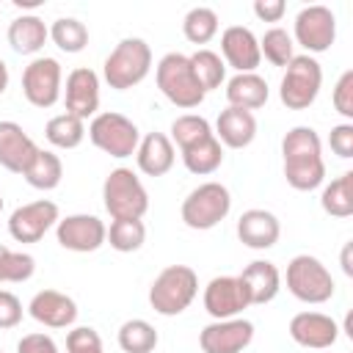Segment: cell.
<instances>
[{
  "instance_id": "26",
  "label": "cell",
  "mask_w": 353,
  "mask_h": 353,
  "mask_svg": "<svg viewBox=\"0 0 353 353\" xmlns=\"http://www.w3.org/2000/svg\"><path fill=\"white\" fill-rule=\"evenodd\" d=\"M182 163H185V168L190 174L207 176V174H212V171L221 168V163H223V146H221V141L215 135H210V138H204V141L182 149Z\"/></svg>"
},
{
  "instance_id": "11",
  "label": "cell",
  "mask_w": 353,
  "mask_h": 353,
  "mask_svg": "<svg viewBox=\"0 0 353 353\" xmlns=\"http://www.w3.org/2000/svg\"><path fill=\"white\" fill-rule=\"evenodd\" d=\"M58 204L50 199H39L22 204L8 218V232L17 243H39L55 223H58Z\"/></svg>"
},
{
  "instance_id": "31",
  "label": "cell",
  "mask_w": 353,
  "mask_h": 353,
  "mask_svg": "<svg viewBox=\"0 0 353 353\" xmlns=\"http://www.w3.org/2000/svg\"><path fill=\"white\" fill-rule=\"evenodd\" d=\"M188 58H190L193 74H196V80H199V85H201L204 94L212 91V88H221V83L226 77V63H223V58L218 52H212V50H196Z\"/></svg>"
},
{
  "instance_id": "9",
  "label": "cell",
  "mask_w": 353,
  "mask_h": 353,
  "mask_svg": "<svg viewBox=\"0 0 353 353\" xmlns=\"http://www.w3.org/2000/svg\"><path fill=\"white\" fill-rule=\"evenodd\" d=\"M336 39V17L325 6H306L295 17V41L309 52L331 50Z\"/></svg>"
},
{
  "instance_id": "8",
  "label": "cell",
  "mask_w": 353,
  "mask_h": 353,
  "mask_svg": "<svg viewBox=\"0 0 353 353\" xmlns=\"http://www.w3.org/2000/svg\"><path fill=\"white\" fill-rule=\"evenodd\" d=\"M284 77L279 85V99L290 108V110H306L323 85V69L312 55H295L287 66H284Z\"/></svg>"
},
{
  "instance_id": "33",
  "label": "cell",
  "mask_w": 353,
  "mask_h": 353,
  "mask_svg": "<svg viewBox=\"0 0 353 353\" xmlns=\"http://www.w3.org/2000/svg\"><path fill=\"white\" fill-rule=\"evenodd\" d=\"M119 347L124 353H152L157 347V331L152 323L135 317L119 328Z\"/></svg>"
},
{
  "instance_id": "38",
  "label": "cell",
  "mask_w": 353,
  "mask_h": 353,
  "mask_svg": "<svg viewBox=\"0 0 353 353\" xmlns=\"http://www.w3.org/2000/svg\"><path fill=\"white\" fill-rule=\"evenodd\" d=\"M292 36L284 28H270L265 30V36L259 39V52L273 63V66H287L295 52H292Z\"/></svg>"
},
{
  "instance_id": "32",
  "label": "cell",
  "mask_w": 353,
  "mask_h": 353,
  "mask_svg": "<svg viewBox=\"0 0 353 353\" xmlns=\"http://www.w3.org/2000/svg\"><path fill=\"white\" fill-rule=\"evenodd\" d=\"M284 179L295 190H314L325 179L323 157L314 160H284Z\"/></svg>"
},
{
  "instance_id": "37",
  "label": "cell",
  "mask_w": 353,
  "mask_h": 353,
  "mask_svg": "<svg viewBox=\"0 0 353 353\" xmlns=\"http://www.w3.org/2000/svg\"><path fill=\"white\" fill-rule=\"evenodd\" d=\"M108 240L110 248L121 251V254H132L143 245L146 240V226L141 218H124V221H113L108 229Z\"/></svg>"
},
{
  "instance_id": "14",
  "label": "cell",
  "mask_w": 353,
  "mask_h": 353,
  "mask_svg": "<svg viewBox=\"0 0 353 353\" xmlns=\"http://www.w3.org/2000/svg\"><path fill=\"white\" fill-rule=\"evenodd\" d=\"M248 306V292L237 276H215L204 287V309L215 320H232Z\"/></svg>"
},
{
  "instance_id": "22",
  "label": "cell",
  "mask_w": 353,
  "mask_h": 353,
  "mask_svg": "<svg viewBox=\"0 0 353 353\" xmlns=\"http://www.w3.org/2000/svg\"><path fill=\"white\" fill-rule=\"evenodd\" d=\"M215 138L229 149H245L256 138V119L251 110L226 108L215 121Z\"/></svg>"
},
{
  "instance_id": "16",
  "label": "cell",
  "mask_w": 353,
  "mask_h": 353,
  "mask_svg": "<svg viewBox=\"0 0 353 353\" xmlns=\"http://www.w3.org/2000/svg\"><path fill=\"white\" fill-rule=\"evenodd\" d=\"M221 52H223V63L237 69V74H245V72H254L262 61V52H259V39L243 28V25H232L223 30L221 36Z\"/></svg>"
},
{
  "instance_id": "44",
  "label": "cell",
  "mask_w": 353,
  "mask_h": 353,
  "mask_svg": "<svg viewBox=\"0 0 353 353\" xmlns=\"http://www.w3.org/2000/svg\"><path fill=\"white\" fill-rule=\"evenodd\" d=\"M17 353H58V345L47 334H25L17 342Z\"/></svg>"
},
{
  "instance_id": "36",
  "label": "cell",
  "mask_w": 353,
  "mask_h": 353,
  "mask_svg": "<svg viewBox=\"0 0 353 353\" xmlns=\"http://www.w3.org/2000/svg\"><path fill=\"white\" fill-rule=\"evenodd\" d=\"M210 135H215L210 121L204 116H196V113L176 116L174 124H171V143H176L179 152L193 146V143H199V141H204V138H210Z\"/></svg>"
},
{
  "instance_id": "46",
  "label": "cell",
  "mask_w": 353,
  "mask_h": 353,
  "mask_svg": "<svg viewBox=\"0 0 353 353\" xmlns=\"http://www.w3.org/2000/svg\"><path fill=\"white\" fill-rule=\"evenodd\" d=\"M350 248H353V243H345V248H342V270H345V276H353V265H350Z\"/></svg>"
},
{
  "instance_id": "48",
  "label": "cell",
  "mask_w": 353,
  "mask_h": 353,
  "mask_svg": "<svg viewBox=\"0 0 353 353\" xmlns=\"http://www.w3.org/2000/svg\"><path fill=\"white\" fill-rule=\"evenodd\" d=\"M14 6H19V8H36V6H41V0H14Z\"/></svg>"
},
{
  "instance_id": "6",
  "label": "cell",
  "mask_w": 353,
  "mask_h": 353,
  "mask_svg": "<svg viewBox=\"0 0 353 353\" xmlns=\"http://www.w3.org/2000/svg\"><path fill=\"white\" fill-rule=\"evenodd\" d=\"M232 210V196L226 190V185L221 182H204L196 190L188 193V199L182 201V221L188 229L196 232H207L212 226H218Z\"/></svg>"
},
{
  "instance_id": "12",
  "label": "cell",
  "mask_w": 353,
  "mask_h": 353,
  "mask_svg": "<svg viewBox=\"0 0 353 353\" xmlns=\"http://www.w3.org/2000/svg\"><path fill=\"white\" fill-rule=\"evenodd\" d=\"M55 237L66 251L88 254V251H97L108 240V229L97 215L77 212V215H66L55 223Z\"/></svg>"
},
{
  "instance_id": "15",
  "label": "cell",
  "mask_w": 353,
  "mask_h": 353,
  "mask_svg": "<svg viewBox=\"0 0 353 353\" xmlns=\"http://www.w3.org/2000/svg\"><path fill=\"white\" fill-rule=\"evenodd\" d=\"M290 336L292 342H298L301 347H312V350H325L336 342L339 336V325L334 317L323 314V312H298L290 320Z\"/></svg>"
},
{
  "instance_id": "19",
  "label": "cell",
  "mask_w": 353,
  "mask_h": 353,
  "mask_svg": "<svg viewBox=\"0 0 353 353\" xmlns=\"http://www.w3.org/2000/svg\"><path fill=\"white\" fill-rule=\"evenodd\" d=\"M39 146L17 121H0V165L14 174H25Z\"/></svg>"
},
{
  "instance_id": "42",
  "label": "cell",
  "mask_w": 353,
  "mask_h": 353,
  "mask_svg": "<svg viewBox=\"0 0 353 353\" xmlns=\"http://www.w3.org/2000/svg\"><path fill=\"white\" fill-rule=\"evenodd\" d=\"M328 143H331V152L339 154L342 160L353 157V124H336L331 127V135H328Z\"/></svg>"
},
{
  "instance_id": "24",
  "label": "cell",
  "mask_w": 353,
  "mask_h": 353,
  "mask_svg": "<svg viewBox=\"0 0 353 353\" xmlns=\"http://www.w3.org/2000/svg\"><path fill=\"white\" fill-rule=\"evenodd\" d=\"M226 99H229V108L256 110V108H262L268 102V83L256 72L234 74L226 83Z\"/></svg>"
},
{
  "instance_id": "17",
  "label": "cell",
  "mask_w": 353,
  "mask_h": 353,
  "mask_svg": "<svg viewBox=\"0 0 353 353\" xmlns=\"http://www.w3.org/2000/svg\"><path fill=\"white\" fill-rule=\"evenodd\" d=\"M99 110V77L88 66H77L66 77V113L77 119L97 116Z\"/></svg>"
},
{
  "instance_id": "39",
  "label": "cell",
  "mask_w": 353,
  "mask_h": 353,
  "mask_svg": "<svg viewBox=\"0 0 353 353\" xmlns=\"http://www.w3.org/2000/svg\"><path fill=\"white\" fill-rule=\"evenodd\" d=\"M36 270V259L22 251H11L0 243V284L3 281H28Z\"/></svg>"
},
{
  "instance_id": "3",
  "label": "cell",
  "mask_w": 353,
  "mask_h": 353,
  "mask_svg": "<svg viewBox=\"0 0 353 353\" xmlns=\"http://www.w3.org/2000/svg\"><path fill=\"white\" fill-rule=\"evenodd\" d=\"M157 88L163 91V97L176 105V108H199L204 102V91L193 74V66H190V58L182 55V52H168L160 58L157 63Z\"/></svg>"
},
{
  "instance_id": "30",
  "label": "cell",
  "mask_w": 353,
  "mask_h": 353,
  "mask_svg": "<svg viewBox=\"0 0 353 353\" xmlns=\"http://www.w3.org/2000/svg\"><path fill=\"white\" fill-rule=\"evenodd\" d=\"M281 154H284V160H314V157H323L320 135L312 127H292L281 141Z\"/></svg>"
},
{
  "instance_id": "21",
  "label": "cell",
  "mask_w": 353,
  "mask_h": 353,
  "mask_svg": "<svg viewBox=\"0 0 353 353\" xmlns=\"http://www.w3.org/2000/svg\"><path fill=\"white\" fill-rule=\"evenodd\" d=\"M237 279L243 281L251 306L270 303V301L279 295V287H281V273H279V268H276L273 262H268V259H256V262L245 265Z\"/></svg>"
},
{
  "instance_id": "10",
  "label": "cell",
  "mask_w": 353,
  "mask_h": 353,
  "mask_svg": "<svg viewBox=\"0 0 353 353\" xmlns=\"http://www.w3.org/2000/svg\"><path fill=\"white\" fill-rule=\"evenodd\" d=\"M22 94L33 108H52L61 97V63L55 58H36L22 72Z\"/></svg>"
},
{
  "instance_id": "41",
  "label": "cell",
  "mask_w": 353,
  "mask_h": 353,
  "mask_svg": "<svg viewBox=\"0 0 353 353\" xmlns=\"http://www.w3.org/2000/svg\"><path fill=\"white\" fill-rule=\"evenodd\" d=\"M331 102H334V108H336L339 116L353 119V69L342 72V77H339L336 85H334Z\"/></svg>"
},
{
  "instance_id": "1",
  "label": "cell",
  "mask_w": 353,
  "mask_h": 353,
  "mask_svg": "<svg viewBox=\"0 0 353 353\" xmlns=\"http://www.w3.org/2000/svg\"><path fill=\"white\" fill-rule=\"evenodd\" d=\"M199 292V276L188 265H168L157 273V279L149 287V303L157 314L174 317L182 314Z\"/></svg>"
},
{
  "instance_id": "35",
  "label": "cell",
  "mask_w": 353,
  "mask_h": 353,
  "mask_svg": "<svg viewBox=\"0 0 353 353\" xmlns=\"http://www.w3.org/2000/svg\"><path fill=\"white\" fill-rule=\"evenodd\" d=\"M50 39L63 52H80L88 44V28L74 17H61L50 28Z\"/></svg>"
},
{
  "instance_id": "25",
  "label": "cell",
  "mask_w": 353,
  "mask_h": 353,
  "mask_svg": "<svg viewBox=\"0 0 353 353\" xmlns=\"http://www.w3.org/2000/svg\"><path fill=\"white\" fill-rule=\"evenodd\" d=\"M50 39L47 25L36 17V14H22L8 25V44L14 52L19 55H33L44 47V41Z\"/></svg>"
},
{
  "instance_id": "27",
  "label": "cell",
  "mask_w": 353,
  "mask_h": 353,
  "mask_svg": "<svg viewBox=\"0 0 353 353\" xmlns=\"http://www.w3.org/2000/svg\"><path fill=\"white\" fill-rule=\"evenodd\" d=\"M25 182L36 190H55L61 185V176H63V163L55 152L50 149H39L33 163L25 168Z\"/></svg>"
},
{
  "instance_id": "34",
  "label": "cell",
  "mask_w": 353,
  "mask_h": 353,
  "mask_svg": "<svg viewBox=\"0 0 353 353\" xmlns=\"http://www.w3.org/2000/svg\"><path fill=\"white\" fill-rule=\"evenodd\" d=\"M182 33L193 44H207L218 33V14L207 6H196L182 19Z\"/></svg>"
},
{
  "instance_id": "28",
  "label": "cell",
  "mask_w": 353,
  "mask_h": 353,
  "mask_svg": "<svg viewBox=\"0 0 353 353\" xmlns=\"http://www.w3.org/2000/svg\"><path fill=\"white\" fill-rule=\"evenodd\" d=\"M320 204L334 218H350L353 215V171H345L336 179H331V185L323 188Z\"/></svg>"
},
{
  "instance_id": "7",
  "label": "cell",
  "mask_w": 353,
  "mask_h": 353,
  "mask_svg": "<svg viewBox=\"0 0 353 353\" xmlns=\"http://www.w3.org/2000/svg\"><path fill=\"white\" fill-rule=\"evenodd\" d=\"M287 290L303 303H325L334 295V276L309 254H298L287 265Z\"/></svg>"
},
{
  "instance_id": "47",
  "label": "cell",
  "mask_w": 353,
  "mask_h": 353,
  "mask_svg": "<svg viewBox=\"0 0 353 353\" xmlns=\"http://www.w3.org/2000/svg\"><path fill=\"white\" fill-rule=\"evenodd\" d=\"M8 88V66H6V61L0 58V94Z\"/></svg>"
},
{
  "instance_id": "23",
  "label": "cell",
  "mask_w": 353,
  "mask_h": 353,
  "mask_svg": "<svg viewBox=\"0 0 353 353\" xmlns=\"http://www.w3.org/2000/svg\"><path fill=\"white\" fill-rule=\"evenodd\" d=\"M135 160L138 168L146 176H163L171 171L174 165V143L165 132H149L143 135V141L135 149Z\"/></svg>"
},
{
  "instance_id": "18",
  "label": "cell",
  "mask_w": 353,
  "mask_h": 353,
  "mask_svg": "<svg viewBox=\"0 0 353 353\" xmlns=\"http://www.w3.org/2000/svg\"><path fill=\"white\" fill-rule=\"evenodd\" d=\"M28 312L36 323L47 328H69L77 320V303L58 290H41L30 298Z\"/></svg>"
},
{
  "instance_id": "50",
  "label": "cell",
  "mask_w": 353,
  "mask_h": 353,
  "mask_svg": "<svg viewBox=\"0 0 353 353\" xmlns=\"http://www.w3.org/2000/svg\"><path fill=\"white\" fill-rule=\"evenodd\" d=\"M0 353H3V350H0Z\"/></svg>"
},
{
  "instance_id": "5",
  "label": "cell",
  "mask_w": 353,
  "mask_h": 353,
  "mask_svg": "<svg viewBox=\"0 0 353 353\" xmlns=\"http://www.w3.org/2000/svg\"><path fill=\"white\" fill-rule=\"evenodd\" d=\"M88 138L99 152L119 157V160L135 154V149L141 143V132H138L135 121L116 110L97 113L88 124Z\"/></svg>"
},
{
  "instance_id": "2",
  "label": "cell",
  "mask_w": 353,
  "mask_h": 353,
  "mask_svg": "<svg viewBox=\"0 0 353 353\" xmlns=\"http://www.w3.org/2000/svg\"><path fill=\"white\" fill-rule=\"evenodd\" d=\"M152 69V47L143 41V39H121L113 52L105 58V66H102V74H105V83L116 91H127L132 85H138Z\"/></svg>"
},
{
  "instance_id": "43",
  "label": "cell",
  "mask_w": 353,
  "mask_h": 353,
  "mask_svg": "<svg viewBox=\"0 0 353 353\" xmlns=\"http://www.w3.org/2000/svg\"><path fill=\"white\" fill-rule=\"evenodd\" d=\"M22 320V303L14 292L0 290V328H14Z\"/></svg>"
},
{
  "instance_id": "45",
  "label": "cell",
  "mask_w": 353,
  "mask_h": 353,
  "mask_svg": "<svg viewBox=\"0 0 353 353\" xmlns=\"http://www.w3.org/2000/svg\"><path fill=\"white\" fill-rule=\"evenodd\" d=\"M287 6L284 0H256L254 3V14L262 19V22H279L284 17Z\"/></svg>"
},
{
  "instance_id": "40",
  "label": "cell",
  "mask_w": 353,
  "mask_h": 353,
  "mask_svg": "<svg viewBox=\"0 0 353 353\" xmlns=\"http://www.w3.org/2000/svg\"><path fill=\"white\" fill-rule=\"evenodd\" d=\"M66 353H105L102 350V339L94 328L88 325H80V328H72L69 336H66Z\"/></svg>"
},
{
  "instance_id": "20",
  "label": "cell",
  "mask_w": 353,
  "mask_h": 353,
  "mask_svg": "<svg viewBox=\"0 0 353 353\" xmlns=\"http://www.w3.org/2000/svg\"><path fill=\"white\" fill-rule=\"evenodd\" d=\"M279 234H281L279 218L268 210H245L237 221V237L248 248H256V251L273 248L279 243Z\"/></svg>"
},
{
  "instance_id": "13",
  "label": "cell",
  "mask_w": 353,
  "mask_h": 353,
  "mask_svg": "<svg viewBox=\"0 0 353 353\" xmlns=\"http://www.w3.org/2000/svg\"><path fill=\"white\" fill-rule=\"evenodd\" d=\"M254 339V323L243 317L215 320L201 328L199 345L204 353H243Z\"/></svg>"
},
{
  "instance_id": "29",
  "label": "cell",
  "mask_w": 353,
  "mask_h": 353,
  "mask_svg": "<svg viewBox=\"0 0 353 353\" xmlns=\"http://www.w3.org/2000/svg\"><path fill=\"white\" fill-rule=\"evenodd\" d=\"M44 135L58 149H77L83 143V138H85V121L72 116V113H58V116H52L47 121Z\"/></svg>"
},
{
  "instance_id": "49",
  "label": "cell",
  "mask_w": 353,
  "mask_h": 353,
  "mask_svg": "<svg viewBox=\"0 0 353 353\" xmlns=\"http://www.w3.org/2000/svg\"><path fill=\"white\" fill-rule=\"evenodd\" d=\"M0 212H3V196H0Z\"/></svg>"
},
{
  "instance_id": "4",
  "label": "cell",
  "mask_w": 353,
  "mask_h": 353,
  "mask_svg": "<svg viewBox=\"0 0 353 353\" xmlns=\"http://www.w3.org/2000/svg\"><path fill=\"white\" fill-rule=\"evenodd\" d=\"M102 201L113 221L143 218L149 210V193L132 168H113L102 185Z\"/></svg>"
}]
</instances>
